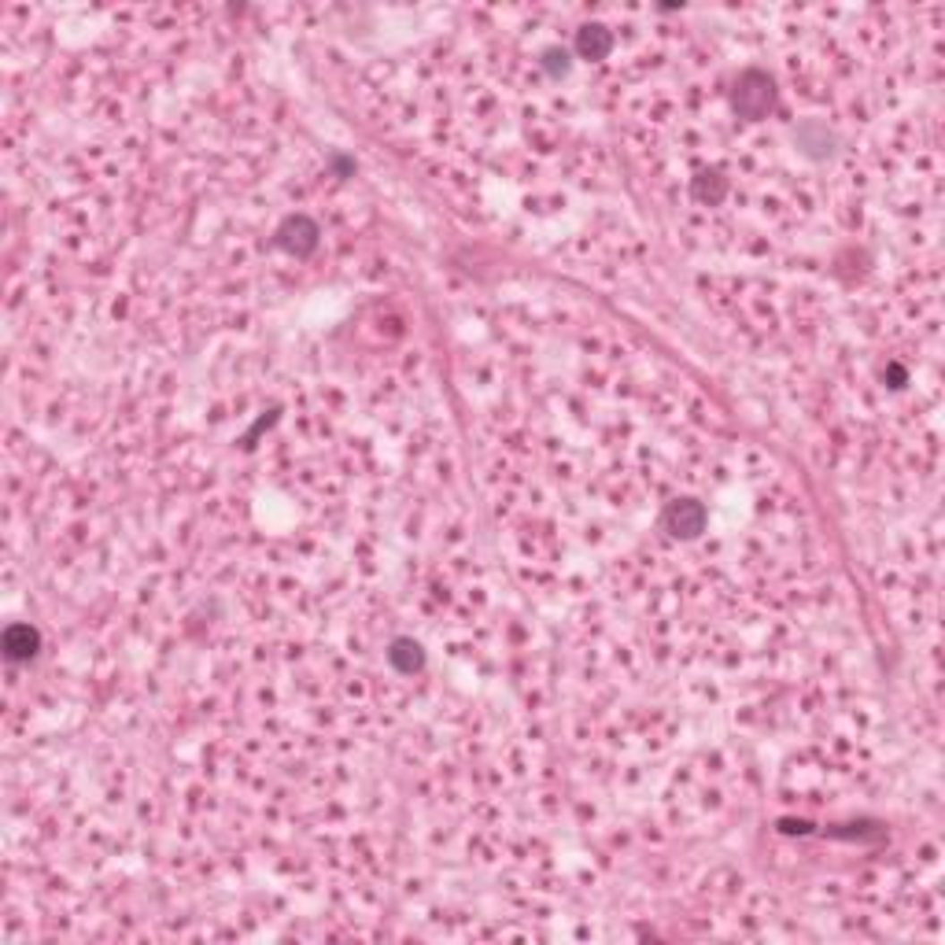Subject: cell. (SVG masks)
Masks as SVG:
<instances>
[{"label": "cell", "mask_w": 945, "mask_h": 945, "mask_svg": "<svg viewBox=\"0 0 945 945\" xmlns=\"http://www.w3.org/2000/svg\"><path fill=\"white\" fill-rule=\"evenodd\" d=\"M665 524H668L672 532L694 536V532L705 528V510H702V502H672L668 514H665Z\"/></svg>", "instance_id": "cell-1"}, {"label": "cell", "mask_w": 945, "mask_h": 945, "mask_svg": "<svg viewBox=\"0 0 945 945\" xmlns=\"http://www.w3.org/2000/svg\"><path fill=\"white\" fill-rule=\"evenodd\" d=\"M38 654V632L30 625H12L4 632V658L8 661H30Z\"/></svg>", "instance_id": "cell-2"}, {"label": "cell", "mask_w": 945, "mask_h": 945, "mask_svg": "<svg viewBox=\"0 0 945 945\" xmlns=\"http://www.w3.org/2000/svg\"><path fill=\"white\" fill-rule=\"evenodd\" d=\"M576 48H580V55H587V59H602V55L613 48V38H609V30H602V26H587V30H580Z\"/></svg>", "instance_id": "cell-3"}, {"label": "cell", "mask_w": 945, "mask_h": 945, "mask_svg": "<svg viewBox=\"0 0 945 945\" xmlns=\"http://www.w3.org/2000/svg\"><path fill=\"white\" fill-rule=\"evenodd\" d=\"M392 661H396L403 672H410V668H418V665H421V654H418V646H410V643H396V650H392Z\"/></svg>", "instance_id": "cell-4"}]
</instances>
